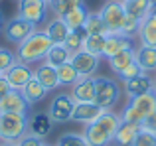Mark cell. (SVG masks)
<instances>
[{"mask_svg": "<svg viewBox=\"0 0 156 146\" xmlns=\"http://www.w3.org/2000/svg\"><path fill=\"white\" fill-rule=\"evenodd\" d=\"M121 123H122L121 115H117L113 111H103V115L97 120L85 124L83 136L89 142V146H111L115 140V132H117Z\"/></svg>", "mask_w": 156, "mask_h": 146, "instance_id": "6da1fadb", "label": "cell"}, {"mask_svg": "<svg viewBox=\"0 0 156 146\" xmlns=\"http://www.w3.org/2000/svg\"><path fill=\"white\" fill-rule=\"evenodd\" d=\"M53 46V42L48 38V34L44 30H36L32 36H28L18 47H16V57L18 61H24L28 65L34 63H42L46 59L50 47Z\"/></svg>", "mask_w": 156, "mask_h": 146, "instance_id": "7a4b0ae2", "label": "cell"}, {"mask_svg": "<svg viewBox=\"0 0 156 146\" xmlns=\"http://www.w3.org/2000/svg\"><path fill=\"white\" fill-rule=\"evenodd\" d=\"M154 111H156V93L150 91V93H144V95L133 97V99L126 101L125 109H122V113H121V119L125 120V123L140 124L142 120L148 115H152Z\"/></svg>", "mask_w": 156, "mask_h": 146, "instance_id": "3957f363", "label": "cell"}, {"mask_svg": "<svg viewBox=\"0 0 156 146\" xmlns=\"http://www.w3.org/2000/svg\"><path fill=\"white\" fill-rule=\"evenodd\" d=\"M28 115L0 113V142H18L28 134Z\"/></svg>", "mask_w": 156, "mask_h": 146, "instance_id": "277c9868", "label": "cell"}, {"mask_svg": "<svg viewBox=\"0 0 156 146\" xmlns=\"http://www.w3.org/2000/svg\"><path fill=\"white\" fill-rule=\"evenodd\" d=\"M121 85L113 77H95V105L103 111H113L121 99Z\"/></svg>", "mask_w": 156, "mask_h": 146, "instance_id": "5b68a950", "label": "cell"}, {"mask_svg": "<svg viewBox=\"0 0 156 146\" xmlns=\"http://www.w3.org/2000/svg\"><path fill=\"white\" fill-rule=\"evenodd\" d=\"M99 16L103 18L109 34H121L122 22L126 18V12L122 8V0H107L99 8Z\"/></svg>", "mask_w": 156, "mask_h": 146, "instance_id": "8992f818", "label": "cell"}, {"mask_svg": "<svg viewBox=\"0 0 156 146\" xmlns=\"http://www.w3.org/2000/svg\"><path fill=\"white\" fill-rule=\"evenodd\" d=\"M73 109H75V101L69 93H57L51 99L50 107H48V115L51 116L53 124H65L71 120Z\"/></svg>", "mask_w": 156, "mask_h": 146, "instance_id": "52a82bcc", "label": "cell"}, {"mask_svg": "<svg viewBox=\"0 0 156 146\" xmlns=\"http://www.w3.org/2000/svg\"><path fill=\"white\" fill-rule=\"evenodd\" d=\"M50 14V2L46 0H20L18 2V16L34 24L36 28L44 24Z\"/></svg>", "mask_w": 156, "mask_h": 146, "instance_id": "ba28073f", "label": "cell"}, {"mask_svg": "<svg viewBox=\"0 0 156 146\" xmlns=\"http://www.w3.org/2000/svg\"><path fill=\"white\" fill-rule=\"evenodd\" d=\"M36 30H38V28H36L34 24H30L28 20L20 18V16H14V18L6 20V22H4V28H2L4 38L10 43H16V46H20V43H22L28 36L34 34Z\"/></svg>", "mask_w": 156, "mask_h": 146, "instance_id": "9c48e42d", "label": "cell"}, {"mask_svg": "<svg viewBox=\"0 0 156 146\" xmlns=\"http://www.w3.org/2000/svg\"><path fill=\"white\" fill-rule=\"evenodd\" d=\"M101 59L103 57L81 50V51H75V54L71 55V65L75 67V71L79 73V77H95V73L101 65Z\"/></svg>", "mask_w": 156, "mask_h": 146, "instance_id": "30bf717a", "label": "cell"}, {"mask_svg": "<svg viewBox=\"0 0 156 146\" xmlns=\"http://www.w3.org/2000/svg\"><path fill=\"white\" fill-rule=\"evenodd\" d=\"M4 77H6L8 85H10L14 91H22V89L26 87V83L34 77V69H32V65H28V63H24V61H16L10 69L4 73Z\"/></svg>", "mask_w": 156, "mask_h": 146, "instance_id": "8fae6325", "label": "cell"}, {"mask_svg": "<svg viewBox=\"0 0 156 146\" xmlns=\"http://www.w3.org/2000/svg\"><path fill=\"white\" fill-rule=\"evenodd\" d=\"M122 89H125V95L129 99L144 95V93H150V91H154V77L150 73H140L138 77L122 81Z\"/></svg>", "mask_w": 156, "mask_h": 146, "instance_id": "7c38bea8", "label": "cell"}, {"mask_svg": "<svg viewBox=\"0 0 156 146\" xmlns=\"http://www.w3.org/2000/svg\"><path fill=\"white\" fill-rule=\"evenodd\" d=\"M30 111V105L24 99L22 91H14L12 89L10 93L0 99V113H16V115H28Z\"/></svg>", "mask_w": 156, "mask_h": 146, "instance_id": "4fadbf2b", "label": "cell"}, {"mask_svg": "<svg viewBox=\"0 0 156 146\" xmlns=\"http://www.w3.org/2000/svg\"><path fill=\"white\" fill-rule=\"evenodd\" d=\"M134 38H129V36H122V34H109L107 36V42H105V50H103V59H111L113 55H117L119 51H125V50H134Z\"/></svg>", "mask_w": 156, "mask_h": 146, "instance_id": "5bb4252c", "label": "cell"}, {"mask_svg": "<svg viewBox=\"0 0 156 146\" xmlns=\"http://www.w3.org/2000/svg\"><path fill=\"white\" fill-rule=\"evenodd\" d=\"M69 95L75 103H95V77H81Z\"/></svg>", "mask_w": 156, "mask_h": 146, "instance_id": "9a60e30c", "label": "cell"}, {"mask_svg": "<svg viewBox=\"0 0 156 146\" xmlns=\"http://www.w3.org/2000/svg\"><path fill=\"white\" fill-rule=\"evenodd\" d=\"M51 128H53V120L48 115V111L46 113H36V115H32L28 119V132L38 136V138H42V140L50 136Z\"/></svg>", "mask_w": 156, "mask_h": 146, "instance_id": "2e32d148", "label": "cell"}, {"mask_svg": "<svg viewBox=\"0 0 156 146\" xmlns=\"http://www.w3.org/2000/svg\"><path fill=\"white\" fill-rule=\"evenodd\" d=\"M103 115V109L95 103H75V109H73V116L71 120L81 124H89L93 120H97Z\"/></svg>", "mask_w": 156, "mask_h": 146, "instance_id": "e0dca14e", "label": "cell"}, {"mask_svg": "<svg viewBox=\"0 0 156 146\" xmlns=\"http://www.w3.org/2000/svg\"><path fill=\"white\" fill-rule=\"evenodd\" d=\"M34 77L48 89V91H55L57 87H61L59 79H57V69L51 67L50 63H46V61L38 63V65L34 67Z\"/></svg>", "mask_w": 156, "mask_h": 146, "instance_id": "ac0fdd59", "label": "cell"}, {"mask_svg": "<svg viewBox=\"0 0 156 146\" xmlns=\"http://www.w3.org/2000/svg\"><path fill=\"white\" fill-rule=\"evenodd\" d=\"M138 132H140V124L136 123H125L122 120L121 124H119L117 132H115V146H133L134 138L138 136Z\"/></svg>", "mask_w": 156, "mask_h": 146, "instance_id": "d6986e66", "label": "cell"}, {"mask_svg": "<svg viewBox=\"0 0 156 146\" xmlns=\"http://www.w3.org/2000/svg\"><path fill=\"white\" fill-rule=\"evenodd\" d=\"M44 32L48 34V38H50L53 43H63L65 38L69 36V32H71V30H69L67 24L63 22V18H57V16H53L51 20H48V22H46Z\"/></svg>", "mask_w": 156, "mask_h": 146, "instance_id": "ffe728a7", "label": "cell"}, {"mask_svg": "<svg viewBox=\"0 0 156 146\" xmlns=\"http://www.w3.org/2000/svg\"><path fill=\"white\" fill-rule=\"evenodd\" d=\"M48 93H50V91H48V89L44 87L36 77H32V79L26 83V87L22 89V95H24V99L28 101L30 107H32V105H36V103H42V101L48 97Z\"/></svg>", "mask_w": 156, "mask_h": 146, "instance_id": "44dd1931", "label": "cell"}, {"mask_svg": "<svg viewBox=\"0 0 156 146\" xmlns=\"http://www.w3.org/2000/svg\"><path fill=\"white\" fill-rule=\"evenodd\" d=\"M136 63L144 73H156V47L138 46L136 47Z\"/></svg>", "mask_w": 156, "mask_h": 146, "instance_id": "7402d4cb", "label": "cell"}, {"mask_svg": "<svg viewBox=\"0 0 156 146\" xmlns=\"http://www.w3.org/2000/svg\"><path fill=\"white\" fill-rule=\"evenodd\" d=\"M138 42L140 46H150L156 47V18L152 16H146L140 22V30H138Z\"/></svg>", "mask_w": 156, "mask_h": 146, "instance_id": "603a6c76", "label": "cell"}, {"mask_svg": "<svg viewBox=\"0 0 156 146\" xmlns=\"http://www.w3.org/2000/svg\"><path fill=\"white\" fill-rule=\"evenodd\" d=\"M109 61V67L111 71L115 73V75H119L122 69H126V67L130 65V63L136 61V47L134 50H125V51H119L117 55H113L111 59H107Z\"/></svg>", "mask_w": 156, "mask_h": 146, "instance_id": "cb8c5ba5", "label": "cell"}, {"mask_svg": "<svg viewBox=\"0 0 156 146\" xmlns=\"http://www.w3.org/2000/svg\"><path fill=\"white\" fill-rule=\"evenodd\" d=\"M71 55L73 54L63 46V43H53V46L50 47V51H48V55H46V59H44V61L50 63L51 67H59V65H63V63H69V61H71Z\"/></svg>", "mask_w": 156, "mask_h": 146, "instance_id": "d4e9b609", "label": "cell"}, {"mask_svg": "<svg viewBox=\"0 0 156 146\" xmlns=\"http://www.w3.org/2000/svg\"><path fill=\"white\" fill-rule=\"evenodd\" d=\"M150 6H152L150 0H122V8H125L126 16H133L138 20H144L150 14Z\"/></svg>", "mask_w": 156, "mask_h": 146, "instance_id": "484cf974", "label": "cell"}, {"mask_svg": "<svg viewBox=\"0 0 156 146\" xmlns=\"http://www.w3.org/2000/svg\"><path fill=\"white\" fill-rule=\"evenodd\" d=\"M87 14H89V10L85 8V4H81V6L71 8V10L63 16V22L67 24L69 30H79V28H83L85 20H87Z\"/></svg>", "mask_w": 156, "mask_h": 146, "instance_id": "4316f807", "label": "cell"}, {"mask_svg": "<svg viewBox=\"0 0 156 146\" xmlns=\"http://www.w3.org/2000/svg\"><path fill=\"white\" fill-rule=\"evenodd\" d=\"M107 36L109 34H87V38H85V42H83V50L101 57V55H103V50H105Z\"/></svg>", "mask_w": 156, "mask_h": 146, "instance_id": "83f0119b", "label": "cell"}, {"mask_svg": "<svg viewBox=\"0 0 156 146\" xmlns=\"http://www.w3.org/2000/svg\"><path fill=\"white\" fill-rule=\"evenodd\" d=\"M55 69H57V79H59V85H63V87H73V85L81 79L79 73L75 71V67L71 65V61H69V63H63V65L55 67Z\"/></svg>", "mask_w": 156, "mask_h": 146, "instance_id": "f1b7e54d", "label": "cell"}, {"mask_svg": "<svg viewBox=\"0 0 156 146\" xmlns=\"http://www.w3.org/2000/svg\"><path fill=\"white\" fill-rule=\"evenodd\" d=\"M85 4V0H50V12L57 18H63L71 8Z\"/></svg>", "mask_w": 156, "mask_h": 146, "instance_id": "f546056e", "label": "cell"}, {"mask_svg": "<svg viewBox=\"0 0 156 146\" xmlns=\"http://www.w3.org/2000/svg\"><path fill=\"white\" fill-rule=\"evenodd\" d=\"M83 30L87 32V34H109L103 18L99 16V12H89L87 20H85V24H83Z\"/></svg>", "mask_w": 156, "mask_h": 146, "instance_id": "4dcf8cb0", "label": "cell"}, {"mask_svg": "<svg viewBox=\"0 0 156 146\" xmlns=\"http://www.w3.org/2000/svg\"><path fill=\"white\" fill-rule=\"evenodd\" d=\"M85 38H87V32H85L83 28H79V30H71V32H69V36L65 38L63 46L67 47L71 54H75V51H81V50H83Z\"/></svg>", "mask_w": 156, "mask_h": 146, "instance_id": "1f68e13d", "label": "cell"}, {"mask_svg": "<svg viewBox=\"0 0 156 146\" xmlns=\"http://www.w3.org/2000/svg\"><path fill=\"white\" fill-rule=\"evenodd\" d=\"M55 146H89L83 132H65L57 138Z\"/></svg>", "mask_w": 156, "mask_h": 146, "instance_id": "d6a6232c", "label": "cell"}, {"mask_svg": "<svg viewBox=\"0 0 156 146\" xmlns=\"http://www.w3.org/2000/svg\"><path fill=\"white\" fill-rule=\"evenodd\" d=\"M140 22H142V20L133 18V16H126L125 22H122L121 34L122 36H129V38H136V36H138V30H140Z\"/></svg>", "mask_w": 156, "mask_h": 146, "instance_id": "836d02e7", "label": "cell"}, {"mask_svg": "<svg viewBox=\"0 0 156 146\" xmlns=\"http://www.w3.org/2000/svg\"><path fill=\"white\" fill-rule=\"evenodd\" d=\"M16 61H18V57H16L14 51L6 50V47H0V75H4Z\"/></svg>", "mask_w": 156, "mask_h": 146, "instance_id": "e575fe53", "label": "cell"}, {"mask_svg": "<svg viewBox=\"0 0 156 146\" xmlns=\"http://www.w3.org/2000/svg\"><path fill=\"white\" fill-rule=\"evenodd\" d=\"M133 146H156V134L140 128V132H138V136L134 138Z\"/></svg>", "mask_w": 156, "mask_h": 146, "instance_id": "d590c367", "label": "cell"}, {"mask_svg": "<svg viewBox=\"0 0 156 146\" xmlns=\"http://www.w3.org/2000/svg\"><path fill=\"white\" fill-rule=\"evenodd\" d=\"M140 73H144V71H142L140 65L134 61V63H130L126 69H122L121 73H119V79H121V81H129V79H133V77H138Z\"/></svg>", "mask_w": 156, "mask_h": 146, "instance_id": "8d00e7d4", "label": "cell"}, {"mask_svg": "<svg viewBox=\"0 0 156 146\" xmlns=\"http://www.w3.org/2000/svg\"><path fill=\"white\" fill-rule=\"evenodd\" d=\"M16 146H44V140L28 132V134H24L22 138H20L18 142H16Z\"/></svg>", "mask_w": 156, "mask_h": 146, "instance_id": "74e56055", "label": "cell"}, {"mask_svg": "<svg viewBox=\"0 0 156 146\" xmlns=\"http://www.w3.org/2000/svg\"><path fill=\"white\" fill-rule=\"evenodd\" d=\"M140 128H142V130L152 132V134H156V111L152 113V115H148L144 120H142V123H140Z\"/></svg>", "mask_w": 156, "mask_h": 146, "instance_id": "f35d334b", "label": "cell"}, {"mask_svg": "<svg viewBox=\"0 0 156 146\" xmlns=\"http://www.w3.org/2000/svg\"><path fill=\"white\" fill-rule=\"evenodd\" d=\"M12 91V87L8 85V81H6V77L4 75H0V99H2L6 93H10Z\"/></svg>", "mask_w": 156, "mask_h": 146, "instance_id": "ab89813d", "label": "cell"}, {"mask_svg": "<svg viewBox=\"0 0 156 146\" xmlns=\"http://www.w3.org/2000/svg\"><path fill=\"white\" fill-rule=\"evenodd\" d=\"M148 16L156 18V2H152V6H150V14H148Z\"/></svg>", "mask_w": 156, "mask_h": 146, "instance_id": "60d3db41", "label": "cell"}, {"mask_svg": "<svg viewBox=\"0 0 156 146\" xmlns=\"http://www.w3.org/2000/svg\"><path fill=\"white\" fill-rule=\"evenodd\" d=\"M2 28H4V16H2V12H0V32H2Z\"/></svg>", "mask_w": 156, "mask_h": 146, "instance_id": "b9f144b4", "label": "cell"}, {"mask_svg": "<svg viewBox=\"0 0 156 146\" xmlns=\"http://www.w3.org/2000/svg\"><path fill=\"white\" fill-rule=\"evenodd\" d=\"M0 146H16V142H0Z\"/></svg>", "mask_w": 156, "mask_h": 146, "instance_id": "7bdbcfd3", "label": "cell"}, {"mask_svg": "<svg viewBox=\"0 0 156 146\" xmlns=\"http://www.w3.org/2000/svg\"><path fill=\"white\" fill-rule=\"evenodd\" d=\"M44 146H51V144H48V142H44ZM53 146H55V144H53Z\"/></svg>", "mask_w": 156, "mask_h": 146, "instance_id": "ee69618b", "label": "cell"}, {"mask_svg": "<svg viewBox=\"0 0 156 146\" xmlns=\"http://www.w3.org/2000/svg\"><path fill=\"white\" fill-rule=\"evenodd\" d=\"M150 2H156V0H150Z\"/></svg>", "mask_w": 156, "mask_h": 146, "instance_id": "f6af8a7d", "label": "cell"}, {"mask_svg": "<svg viewBox=\"0 0 156 146\" xmlns=\"http://www.w3.org/2000/svg\"><path fill=\"white\" fill-rule=\"evenodd\" d=\"M46 2H50V0H46Z\"/></svg>", "mask_w": 156, "mask_h": 146, "instance_id": "bcb514c9", "label": "cell"}, {"mask_svg": "<svg viewBox=\"0 0 156 146\" xmlns=\"http://www.w3.org/2000/svg\"><path fill=\"white\" fill-rule=\"evenodd\" d=\"M18 2H20V0H18Z\"/></svg>", "mask_w": 156, "mask_h": 146, "instance_id": "7dc6e473", "label": "cell"}]
</instances>
